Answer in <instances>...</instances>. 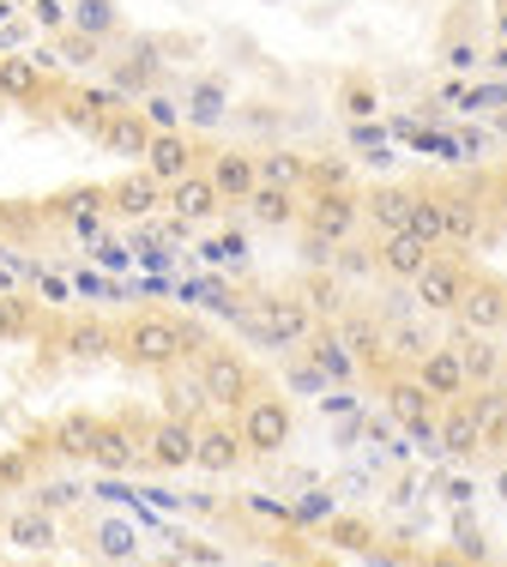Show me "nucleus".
<instances>
[{
    "label": "nucleus",
    "mask_w": 507,
    "mask_h": 567,
    "mask_svg": "<svg viewBox=\"0 0 507 567\" xmlns=\"http://www.w3.org/2000/svg\"><path fill=\"white\" fill-rule=\"evenodd\" d=\"M309 350H302V357L314 362L320 374H327V386H351L356 374H363V362L351 357V350H344V339H339V327H314L309 339H302Z\"/></svg>",
    "instance_id": "nucleus-18"
},
{
    "label": "nucleus",
    "mask_w": 507,
    "mask_h": 567,
    "mask_svg": "<svg viewBox=\"0 0 507 567\" xmlns=\"http://www.w3.org/2000/svg\"><path fill=\"white\" fill-rule=\"evenodd\" d=\"M242 441H248V458H272V453H284L290 447V435H297V411H290V399H278V393H248L242 399Z\"/></svg>",
    "instance_id": "nucleus-2"
},
{
    "label": "nucleus",
    "mask_w": 507,
    "mask_h": 567,
    "mask_svg": "<svg viewBox=\"0 0 507 567\" xmlns=\"http://www.w3.org/2000/svg\"><path fill=\"white\" fill-rule=\"evenodd\" d=\"M430 241L417 236V229H381V241H375V272H386L393 284H411L430 266Z\"/></svg>",
    "instance_id": "nucleus-12"
},
{
    "label": "nucleus",
    "mask_w": 507,
    "mask_h": 567,
    "mask_svg": "<svg viewBox=\"0 0 507 567\" xmlns=\"http://www.w3.org/2000/svg\"><path fill=\"white\" fill-rule=\"evenodd\" d=\"M199 260H206V266H242L248 260V241L242 236H211L206 248H199Z\"/></svg>",
    "instance_id": "nucleus-42"
},
{
    "label": "nucleus",
    "mask_w": 507,
    "mask_h": 567,
    "mask_svg": "<svg viewBox=\"0 0 507 567\" xmlns=\"http://www.w3.org/2000/svg\"><path fill=\"white\" fill-rule=\"evenodd\" d=\"M176 556H182V561H224V556H218V549H199V544H182V549H176Z\"/></svg>",
    "instance_id": "nucleus-51"
},
{
    "label": "nucleus",
    "mask_w": 507,
    "mask_h": 567,
    "mask_svg": "<svg viewBox=\"0 0 507 567\" xmlns=\"http://www.w3.org/2000/svg\"><path fill=\"white\" fill-rule=\"evenodd\" d=\"M139 157H145V175H152L157 187H169V182H182V175L199 164V145L182 127H157L152 140H145Z\"/></svg>",
    "instance_id": "nucleus-10"
},
{
    "label": "nucleus",
    "mask_w": 507,
    "mask_h": 567,
    "mask_svg": "<svg viewBox=\"0 0 507 567\" xmlns=\"http://www.w3.org/2000/svg\"><path fill=\"white\" fill-rule=\"evenodd\" d=\"M91 544H97L103 561H133V556H139V537H133L127 519H103L97 532H91Z\"/></svg>",
    "instance_id": "nucleus-34"
},
{
    "label": "nucleus",
    "mask_w": 507,
    "mask_h": 567,
    "mask_svg": "<svg viewBox=\"0 0 507 567\" xmlns=\"http://www.w3.org/2000/svg\"><path fill=\"white\" fill-rule=\"evenodd\" d=\"M332 327H339V339H344V350H351L356 362H375V357H386V332H381V327H369L363 315H339Z\"/></svg>",
    "instance_id": "nucleus-30"
},
{
    "label": "nucleus",
    "mask_w": 507,
    "mask_h": 567,
    "mask_svg": "<svg viewBox=\"0 0 507 567\" xmlns=\"http://www.w3.org/2000/svg\"><path fill=\"white\" fill-rule=\"evenodd\" d=\"M194 121V127H218L224 115H230V97H224V85L218 79H199V85L188 91V110H182Z\"/></svg>",
    "instance_id": "nucleus-33"
},
{
    "label": "nucleus",
    "mask_w": 507,
    "mask_h": 567,
    "mask_svg": "<svg viewBox=\"0 0 507 567\" xmlns=\"http://www.w3.org/2000/svg\"><path fill=\"white\" fill-rule=\"evenodd\" d=\"M405 229H417L430 248H442V194L435 187H411V218Z\"/></svg>",
    "instance_id": "nucleus-32"
},
{
    "label": "nucleus",
    "mask_w": 507,
    "mask_h": 567,
    "mask_svg": "<svg viewBox=\"0 0 507 567\" xmlns=\"http://www.w3.org/2000/svg\"><path fill=\"white\" fill-rule=\"evenodd\" d=\"M453 320H459V332H507V284L472 272L465 278L459 308H453Z\"/></svg>",
    "instance_id": "nucleus-5"
},
{
    "label": "nucleus",
    "mask_w": 507,
    "mask_h": 567,
    "mask_svg": "<svg viewBox=\"0 0 507 567\" xmlns=\"http://www.w3.org/2000/svg\"><path fill=\"white\" fill-rule=\"evenodd\" d=\"M484 66H489L496 79H507V43H496V49H489V55H484Z\"/></svg>",
    "instance_id": "nucleus-50"
},
{
    "label": "nucleus",
    "mask_w": 507,
    "mask_h": 567,
    "mask_svg": "<svg viewBox=\"0 0 507 567\" xmlns=\"http://www.w3.org/2000/svg\"><path fill=\"white\" fill-rule=\"evenodd\" d=\"M0 97H12V103L43 97V61H31V55H7V61H0Z\"/></svg>",
    "instance_id": "nucleus-27"
},
{
    "label": "nucleus",
    "mask_w": 507,
    "mask_h": 567,
    "mask_svg": "<svg viewBox=\"0 0 507 567\" xmlns=\"http://www.w3.org/2000/svg\"><path fill=\"white\" fill-rule=\"evenodd\" d=\"M327 537H332L339 549H369V544H375V537H369L356 519H332V525H327Z\"/></svg>",
    "instance_id": "nucleus-44"
},
{
    "label": "nucleus",
    "mask_w": 507,
    "mask_h": 567,
    "mask_svg": "<svg viewBox=\"0 0 507 567\" xmlns=\"http://www.w3.org/2000/svg\"><path fill=\"white\" fill-rule=\"evenodd\" d=\"M91 435H97V423H91V416H61V423H55V453H66V458H85Z\"/></svg>",
    "instance_id": "nucleus-36"
},
{
    "label": "nucleus",
    "mask_w": 507,
    "mask_h": 567,
    "mask_svg": "<svg viewBox=\"0 0 507 567\" xmlns=\"http://www.w3.org/2000/svg\"><path fill=\"white\" fill-rule=\"evenodd\" d=\"M496 31H501V43H507V0H501V12H496Z\"/></svg>",
    "instance_id": "nucleus-53"
},
{
    "label": "nucleus",
    "mask_w": 507,
    "mask_h": 567,
    "mask_svg": "<svg viewBox=\"0 0 507 567\" xmlns=\"http://www.w3.org/2000/svg\"><path fill=\"white\" fill-rule=\"evenodd\" d=\"M7 544H12V549H24V556H49V549L61 544L55 513H49V507H24V513H12V519H7Z\"/></svg>",
    "instance_id": "nucleus-20"
},
{
    "label": "nucleus",
    "mask_w": 507,
    "mask_h": 567,
    "mask_svg": "<svg viewBox=\"0 0 507 567\" xmlns=\"http://www.w3.org/2000/svg\"><path fill=\"white\" fill-rule=\"evenodd\" d=\"M496 495H501V502H507V471H501V477H496Z\"/></svg>",
    "instance_id": "nucleus-54"
},
{
    "label": "nucleus",
    "mask_w": 507,
    "mask_h": 567,
    "mask_svg": "<svg viewBox=\"0 0 507 567\" xmlns=\"http://www.w3.org/2000/svg\"><path fill=\"white\" fill-rule=\"evenodd\" d=\"M332 110H339L344 121H375V115H381V85L363 73V66H351V73H339Z\"/></svg>",
    "instance_id": "nucleus-23"
},
{
    "label": "nucleus",
    "mask_w": 507,
    "mask_h": 567,
    "mask_svg": "<svg viewBox=\"0 0 507 567\" xmlns=\"http://www.w3.org/2000/svg\"><path fill=\"white\" fill-rule=\"evenodd\" d=\"M103 140H110L115 145V152H122V157H139L145 152V140H152V127H145V115H133V110H110V115H103Z\"/></svg>",
    "instance_id": "nucleus-29"
},
{
    "label": "nucleus",
    "mask_w": 507,
    "mask_h": 567,
    "mask_svg": "<svg viewBox=\"0 0 507 567\" xmlns=\"http://www.w3.org/2000/svg\"><path fill=\"white\" fill-rule=\"evenodd\" d=\"M465 110H477V103H507V85H489V91H459Z\"/></svg>",
    "instance_id": "nucleus-48"
},
{
    "label": "nucleus",
    "mask_w": 507,
    "mask_h": 567,
    "mask_svg": "<svg viewBox=\"0 0 507 567\" xmlns=\"http://www.w3.org/2000/svg\"><path fill=\"white\" fill-rule=\"evenodd\" d=\"M66 350H73V357H103V350H115V332L97 327V320H73V332H66Z\"/></svg>",
    "instance_id": "nucleus-35"
},
{
    "label": "nucleus",
    "mask_w": 507,
    "mask_h": 567,
    "mask_svg": "<svg viewBox=\"0 0 507 567\" xmlns=\"http://www.w3.org/2000/svg\"><path fill=\"white\" fill-rule=\"evenodd\" d=\"M302 169H309L302 152H260L254 157V182H266V187H302Z\"/></svg>",
    "instance_id": "nucleus-31"
},
{
    "label": "nucleus",
    "mask_w": 507,
    "mask_h": 567,
    "mask_svg": "<svg viewBox=\"0 0 507 567\" xmlns=\"http://www.w3.org/2000/svg\"><path fill=\"white\" fill-rule=\"evenodd\" d=\"M442 66L447 73H472V66H484L477 37H442Z\"/></svg>",
    "instance_id": "nucleus-40"
},
{
    "label": "nucleus",
    "mask_w": 507,
    "mask_h": 567,
    "mask_svg": "<svg viewBox=\"0 0 507 567\" xmlns=\"http://www.w3.org/2000/svg\"><path fill=\"white\" fill-rule=\"evenodd\" d=\"M211 187H218L224 206H242V199L254 194V152H211Z\"/></svg>",
    "instance_id": "nucleus-21"
},
{
    "label": "nucleus",
    "mask_w": 507,
    "mask_h": 567,
    "mask_svg": "<svg viewBox=\"0 0 507 567\" xmlns=\"http://www.w3.org/2000/svg\"><path fill=\"white\" fill-rule=\"evenodd\" d=\"M61 61L66 66H91V61H97L103 55V37H91V31H73V24H61Z\"/></svg>",
    "instance_id": "nucleus-38"
},
{
    "label": "nucleus",
    "mask_w": 507,
    "mask_h": 567,
    "mask_svg": "<svg viewBox=\"0 0 507 567\" xmlns=\"http://www.w3.org/2000/svg\"><path fill=\"white\" fill-rule=\"evenodd\" d=\"M85 458H97L103 471H133L145 458V435H133L127 423H97V435H91Z\"/></svg>",
    "instance_id": "nucleus-19"
},
{
    "label": "nucleus",
    "mask_w": 507,
    "mask_h": 567,
    "mask_svg": "<svg viewBox=\"0 0 507 567\" xmlns=\"http://www.w3.org/2000/svg\"><path fill=\"white\" fill-rule=\"evenodd\" d=\"M188 344H194V332L169 315H133L127 327H115V350L127 362H139V369H169V362L188 357Z\"/></svg>",
    "instance_id": "nucleus-1"
},
{
    "label": "nucleus",
    "mask_w": 507,
    "mask_h": 567,
    "mask_svg": "<svg viewBox=\"0 0 507 567\" xmlns=\"http://www.w3.org/2000/svg\"><path fill=\"white\" fill-rule=\"evenodd\" d=\"M73 31L110 37L115 31V0H73Z\"/></svg>",
    "instance_id": "nucleus-37"
},
{
    "label": "nucleus",
    "mask_w": 507,
    "mask_h": 567,
    "mask_svg": "<svg viewBox=\"0 0 507 567\" xmlns=\"http://www.w3.org/2000/svg\"><path fill=\"white\" fill-rule=\"evenodd\" d=\"M242 206L254 212V224H266V229H290V224H302V199H297V187H266V182H254V194L242 199Z\"/></svg>",
    "instance_id": "nucleus-22"
},
{
    "label": "nucleus",
    "mask_w": 507,
    "mask_h": 567,
    "mask_svg": "<svg viewBox=\"0 0 507 567\" xmlns=\"http://www.w3.org/2000/svg\"><path fill=\"white\" fill-rule=\"evenodd\" d=\"M363 218L375 229H405L411 218V187H369L363 194Z\"/></svg>",
    "instance_id": "nucleus-28"
},
{
    "label": "nucleus",
    "mask_w": 507,
    "mask_h": 567,
    "mask_svg": "<svg viewBox=\"0 0 507 567\" xmlns=\"http://www.w3.org/2000/svg\"><path fill=\"white\" fill-rule=\"evenodd\" d=\"M297 296L314 308V320H339V315H344V278L332 272V266H320V272L302 278V290H297Z\"/></svg>",
    "instance_id": "nucleus-26"
},
{
    "label": "nucleus",
    "mask_w": 507,
    "mask_h": 567,
    "mask_svg": "<svg viewBox=\"0 0 507 567\" xmlns=\"http://www.w3.org/2000/svg\"><path fill=\"white\" fill-rule=\"evenodd\" d=\"M302 224L320 241H351L363 229V194L356 187H309V206H302Z\"/></svg>",
    "instance_id": "nucleus-3"
},
{
    "label": "nucleus",
    "mask_w": 507,
    "mask_h": 567,
    "mask_svg": "<svg viewBox=\"0 0 507 567\" xmlns=\"http://www.w3.org/2000/svg\"><path fill=\"white\" fill-rule=\"evenodd\" d=\"M453 350H459L465 386H489L507 374V350L496 344V332H453Z\"/></svg>",
    "instance_id": "nucleus-16"
},
{
    "label": "nucleus",
    "mask_w": 507,
    "mask_h": 567,
    "mask_svg": "<svg viewBox=\"0 0 507 567\" xmlns=\"http://www.w3.org/2000/svg\"><path fill=\"white\" fill-rule=\"evenodd\" d=\"M489 229V199L472 187H447L442 194V241L447 248H477Z\"/></svg>",
    "instance_id": "nucleus-7"
},
{
    "label": "nucleus",
    "mask_w": 507,
    "mask_h": 567,
    "mask_svg": "<svg viewBox=\"0 0 507 567\" xmlns=\"http://www.w3.org/2000/svg\"><path fill=\"white\" fill-rule=\"evenodd\" d=\"M297 519H302V525H314V519H332V502H327V495H320V502H302V507H297Z\"/></svg>",
    "instance_id": "nucleus-49"
},
{
    "label": "nucleus",
    "mask_w": 507,
    "mask_h": 567,
    "mask_svg": "<svg viewBox=\"0 0 507 567\" xmlns=\"http://www.w3.org/2000/svg\"><path fill=\"white\" fill-rule=\"evenodd\" d=\"M37 19L55 24V31H61V7H55V0H37Z\"/></svg>",
    "instance_id": "nucleus-52"
},
{
    "label": "nucleus",
    "mask_w": 507,
    "mask_h": 567,
    "mask_svg": "<svg viewBox=\"0 0 507 567\" xmlns=\"http://www.w3.org/2000/svg\"><path fill=\"white\" fill-rule=\"evenodd\" d=\"M254 332H260L266 350H290V344H302V339L314 332V308L302 302V296H272Z\"/></svg>",
    "instance_id": "nucleus-11"
},
{
    "label": "nucleus",
    "mask_w": 507,
    "mask_h": 567,
    "mask_svg": "<svg viewBox=\"0 0 507 567\" xmlns=\"http://www.w3.org/2000/svg\"><path fill=\"white\" fill-rule=\"evenodd\" d=\"M24 315H31V302H24V296H0V339H12V332L24 327Z\"/></svg>",
    "instance_id": "nucleus-45"
},
{
    "label": "nucleus",
    "mask_w": 507,
    "mask_h": 567,
    "mask_svg": "<svg viewBox=\"0 0 507 567\" xmlns=\"http://www.w3.org/2000/svg\"><path fill=\"white\" fill-rule=\"evenodd\" d=\"M164 206L176 212V224H211L224 199H218V187H211V175H206V169H188L182 182H169V187H164Z\"/></svg>",
    "instance_id": "nucleus-15"
},
{
    "label": "nucleus",
    "mask_w": 507,
    "mask_h": 567,
    "mask_svg": "<svg viewBox=\"0 0 507 567\" xmlns=\"http://www.w3.org/2000/svg\"><path fill=\"white\" fill-rule=\"evenodd\" d=\"M386 350H393V357H405V362H417V357H423V350H430V344H423L417 332H393V339H386Z\"/></svg>",
    "instance_id": "nucleus-47"
},
{
    "label": "nucleus",
    "mask_w": 507,
    "mask_h": 567,
    "mask_svg": "<svg viewBox=\"0 0 507 567\" xmlns=\"http://www.w3.org/2000/svg\"><path fill=\"white\" fill-rule=\"evenodd\" d=\"M435 453L442 458H477L484 453V429H477V411L465 393L435 404Z\"/></svg>",
    "instance_id": "nucleus-6"
},
{
    "label": "nucleus",
    "mask_w": 507,
    "mask_h": 567,
    "mask_svg": "<svg viewBox=\"0 0 507 567\" xmlns=\"http://www.w3.org/2000/svg\"><path fill=\"white\" fill-rule=\"evenodd\" d=\"M465 278H472V266H465V260L430 254V266L411 278V290H417V308H430V315H453V308H459V296H465Z\"/></svg>",
    "instance_id": "nucleus-8"
},
{
    "label": "nucleus",
    "mask_w": 507,
    "mask_h": 567,
    "mask_svg": "<svg viewBox=\"0 0 507 567\" xmlns=\"http://www.w3.org/2000/svg\"><path fill=\"white\" fill-rule=\"evenodd\" d=\"M7 254H12V248H0V260H7Z\"/></svg>",
    "instance_id": "nucleus-55"
},
{
    "label": "nucleus",
    "mask_w": 507,
    "mask_h": 567,
    "mask_svg": "<svg viewBox=\"0 0 507 567\" xmlns=\"http://www.w3.org/2000/svg\"><path fill=\"white\" fill-rule=\"evenodd\" d=\"M332 272L339 278H363V272H375V248H363V241H339V248H332Z\"/></svg>",
    "instance_id": "nucleus-39"
},
{
    "label": "nucleus",
    "mask_w": 507,
    "mask_h": 567,
    "mask_svg": "<svg viewBox=\"0 0 507 567\" xmlns=\"http://www.w3.org/2000/svg\"><path fill=\"white\" fill-rule=\"evenodd\" d=\"M199 393H206V404H242L254 393V369L236 350H199Z\"/></svg>",
    "instance_id": "nucleus-4"
},
{
    "label": "nucleus",
    "mask_w": 507,
    "mask_h": 567,
    "mask_svg": "<svg viewBox=\"0 0 507 567\" xmlns=\"http://www.w3.org/2000/svg\"><path fill=\"white\" fill-rule=\"evenodd\" d=\"M157 85H164V66H157L152 49H133L127 61L110 66V91H115V97H145V91H157Z\"/></svg>",
    "instance_id": "nucleus-24"
},
{
    "label": "nucleus",
    "mask_w": 507,
    "mask_h": 567,
    "mask_svg": "<svg viewBox=\"0 0 507 567\" xmlns=\"http://www.w3.org/2000/svg\"><path fill=\"white\" fill-rule=\"evenodd\" d=\"M411 374H417V386H423V393H430L435 404H447V399H459L465 393V369H459V350H423V357L417 362H411Z\"/></svg>",
    "instance_id": "nucleus-17"
},
{
    "label": "nucleus",
    "mask_w": 507,
    "mask_h": 567,
    "mask_svg": "<svg viewBox=\"0 0 507 567\" xmlns=\"http://www.w3.org/2000/svg\"><path fill=\"white\" fill-rule=\"evenodd\" d=\"M386 411H393V423L405 429V435L435 441V399L417 386V374H405V381H386Z\"/></svg>",
    "instance_id": "nucleus-14"
},
{
    "label": "nucleus",
    "mask_w": 507,
    "mask_h": 567,
    "mask_svg": "<svg viewBox=\"0 0 507 567\" xmlns=\"http://www.w3.org/2000/svg\"><path fill=\"white\" fill-rule=\"evenodd\" d=\"M290 386H297V393H327V374L302 357V362H290Z\"/></svg>",
    "instance_id": "nucleus-46"
},
{
    "label": "nucleus",
    "mask_w": 507,
    "mask_h": 567,
    "mask_svg": "<svg viewBox=\"0 0 507 567\" xmlns=\"http://www.w3.org/2000/svg\"><path fill=\"white\" fill-rule=\"evenodd\" d=\"M157 206H164V187H157L145 169H133L110 187V212H122V218H152Z\"/></svg>",
    "instance_id": "nucleus-25"
},
{
    "label": "nucleus",
    "mask_w": 507,
    "mask_h": 567,
    "mask_svg": "<svg viewBox=\"0 0 507 567\" xmlns=\"http://www.w3.org/2000/svg\"><path fill=\"white\" fill-rule=\"evenodd\" d=\"M145 465L194 471V423H188V416H164V423L145 429Z\"/></svg>",
    "instance_id": "nucleus-13"
},
{
    "label": "nucleus",
    "mask_w": 507,
    "mask_h": 567,
    "mask_svg": "<svg viewBox=\"0 0 507 567\" xmlns=\"http://www.w3.org/2000/svg\"><path fill=\"white\" fill-rule=\"evenodd\" d=\"M139 115H145V127H152V133L157 127H182V103L164 97V91H145V110Z\"/></svg>",
    "instance_id": "nucleus-41"
},
{
    "label": "nucleus",
    "mask_w": 507,
    "mask_h": 567,
    "mask_svg": "<svg viewBox=\"0 0 507 567\" xmlns=\"http://www.w3.org/2000/svg\"><path fill=\"white\" fill-rule=\"evenodd\" d=\"M85 502V489L79 483H49L43 495H37V507H49V513H66V507H79Z\"/></svg>",
    "instance_id": "nucleus-43"
},
{
    "label": "nucleus",
    "mask_w": 507,
    "mask_h": 567,
    "mask_svg": "<svg viewBox=\"0 0 507 567\" xmlns=\"http://www.w3.org/2000/svg\"><path fill=\"white\" fill-rule=\"evenodd\" d=\"M248 465V441L236 423H206L194 429V471H206V477H230V471Z\"/></svg>",
    "instance_id": "nucleus-9"
}]
</instances>
